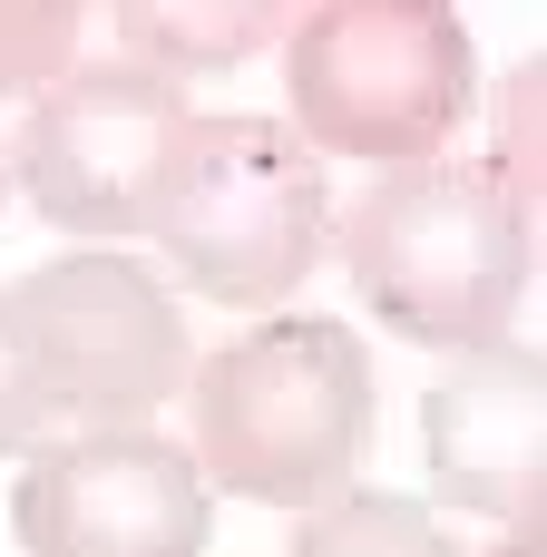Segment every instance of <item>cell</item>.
Instances as JSON below:
<instances>
[{
    "mask_svg": "<svg viewBox=\"0 0 547 557\" xmlns=\"http://www.w3.org/2000/svg\"><path fill=\"white\" fill-rule=\"evenodd\" d=\"M264 39H284V10L274 0H225V10H206V0H127L117 10V59H137V69L176 78V88L196 69L254 59Z\"/></svg>",
    "mask_w": 547,
    "mask_h": 557,
    "instance_id": "9c48e42d",
    "label": "cell"
},
{
    "mask_svg": "<svg viewBox=\"0 0 547 557\" xmlns=\"http://www.w3.org/2000/svg\"><path fill=\"white\" fill-rule=\"evenodd\" d=\"M186 421H196V450H186L196 480L303 519L352 490L372 421H382V382H372V352L352 323L284 313L186 372Z\"/></svg>",
    "mask_w": 547,
    "mask_h": 557,
    "instance_id": "6da1fadb",
    "label": "cell"
},
{
    "mask_svg": "<svg viewBox=\"0 0 547 557\" xmlns=\"http://www.w3.org/2000/svg\"><path fill=\"white\" fill-rule=\"evenodd\" d=\"M78 69V10L69 0H0V98H39Z\"/></svg>",
    "mask_w": 547,
    "mask_h": 557,
    "instance_id": "7c38bea8",
    "label": "cell"
},
{
    "mask_svg": "<svg viewBox=\"0 0 547 557\" xmlns=\"http://www.w3.org/2000/svg\"><path fill=\"white\" fill-rule=\"evenodd\" d=\"M538 108H547V69L529 59V69L499 78V117H489V157H480L529 235H538Z\"/></svg>",
    "mask_w": 547,
    "mask_h": 557,
    "instance_id": "8fae6325",
    "label": "cell"
},
{
    "mask_svg": "<svg viewBox=\"0 0 547 557\" xmlns=\"http://www.w3.org/2000/svg\"><path fill=\"white\" fill-rule=\"evenodd\" d=\"M157 255L235 304V313H274L313 284L323 245H333V186H323V157L274 127V117H196L176 166H166V196H157Z\"/></svg>",
    "mask_w": 547,
    "mask_h": 557,
    "instance_id": "277c9868",
    "label": "cell"
},
{
    "mask_svg": "<svg viewBox=\"0 0 547 557\" xmlns=\"http://www.w3.org/2000/svg\"><path fill=\"white\" fill-rule=\"evenodd\" d=\"M343 264H352V294L401 343L499 352L529 304L538 235L509 215L480 157H421L362 186V206L343 215Z\"/></svg>",
    "mask_w": 547,
    "mask_h": 557,
    "instance_id": "7a4b0ae2",
    "label": "cell"
},
{
    "mask_svg": "<svg viewBox=\"0 0 547 557\" xmlns=\"http://www.w3.org/2000/svg\"><path fill=\"white\" fill-rule=\"evenodd\" d=\"M489 557H547V529H519V539H499Z\"/></svg>",
    "mask_w": 547,
    "mask_h": 557,
    "instance_id": "5bb4252c",
    "label": "cell"
},
{
    "mask_svg": "<svg viewBox=\"0 0 547 557\" xmlns=\"http://www.w3.org/2000/svg\"><path fill=\"white\" fill-rule=\"evenodd\" d=\"M196 108L176 78L137 69V59H78L69 78H49L10 137L20 196L69 225V235H147L166 166L186 147Z\"/></svg>",
    "mask_w": 547,
    "mask_h": 557,
    "instance_id": "8992f818",
    "label": "cell"
},
{
    "mask_svg": "<svg viewBox=\"0 0 547 557\" xmlns=\"http://www.w3.org/2000/svg\"><path fill=\"white\" fill-rule=\"evenodd\" d=\"M10 519L29 557H206V480L157 431L49 441L20 470Z\"/></svg>",
    "mask_w": 547,
    "mask_h": 557,
    "instance_id": "52a82bcc",
    "label": "cell"
},
{
    "mask_svg": "<svg viewBox=\"0 0 547 557\" xmlns=\"http://www.w3.org/2000/svg\"><path fill=\"white\" fill-rule=\"evenodd\" d=\"M284 557H460V539L401 490H343L294 519Z\"/></svg>",
    "mask_w": 547,
    "mask_h": 557,
    "instance_id": "30bf717a",
    "label": "cell"
},
{
    "mask_svg": "<svg viewBox=\"0 0 547 557\" xmlns=\"http://www.w3.org/2000/svg\"><path fill=\"white\" fill-rule=\"evenodd\" d=\"M421 460L440 499L489 519L499 539L547 529V362L529 343L460 352L421 401Z\"/></svg>",
    "mask_w": 547,
    "mask_h": 557,
    "instance_id": "ba28073f",
    "label": "cell"
},
{
    "mask_svg": "<svg viewBox=\"0 0 547 557\" xmlns=\"http://www.w3.org/2000/svg\"><path fill=\"white\" fill-rule=\"evenodd\" d=\"M59 441L39 382H29V352H20V323H10V284H0V460H39Z\"/></svg>",
    "mask_w": 547,
    "mask_h": 557,
    "instance_id": "4fadbf2b",
    "label": "cell"
},
{
    "mask_svg": "<svg viewBox=\"0 0 547 557\" xmlns=\"http://www.w3.org/2000/svg\"><path fill=\"white\" fill-rule=\"evenodd\" d=\"M0 186H10V166H0Z\"/></svg>",
    "mask_w": 547,
    "mask_h": 557,
    "instance_id": "9a60e30c",
    "label": "cell"
},
{
    "mask_svg": "<svg viewBox=\"0 0 547 557\" xmlns=\"http://www.w3.org/2000/svg\"><path fill=\"white\" fill-rule=\"evenodd\" d=\"M284 98L313 157H362L391 176L450 157L480 98V49L440 0H323L284 20Z\"/></svg>",
    "mask_w": 547,
    "mask_h": 557,
    "instance_id": "3957f363",
    "label": "cell"
},
{
    "mask_svg": "<svg viewBox=\"0 0 547 557\" xmlns=\"http://www.w3.org/2000/svg\"><path fill=\"white\" fill-rule=\"evenodd\" d=\"M10 323H20V352H29V382L59 421V441H98V431H147L186 372H196V343H186V304L137 264V255H49L39 274L10 284Z\"/></svg>",
    "mask_w": 547,
    "mask_h": 557,
    "instance_id": "5b68a950",
    "label": "cell"
}]
</instances>
